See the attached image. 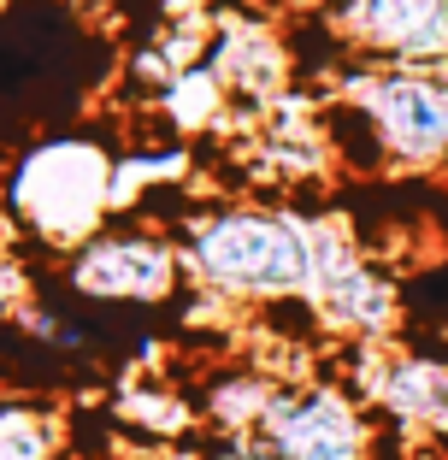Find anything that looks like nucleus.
<instances>
[{"instance_id":"2","label":"nucleus","mask_w":448,"mask_h":460,"mask_svg":"<svg viewBox=\"0 0 448 460\" xmlns=\"http://www.w3.org/2000/svg\"><path fill=\"white\" fill-rule=\"evenodd\" d=\"M236 460H372V420L330 384L272 390L236 437Z\"/></svg>"},{"instance_id":"4","label":"nucleus","mask_w":448,"mask_h":460,"mask_svg":"<svg viewBox=\"0 0 448 460\" xmlns=\"http://www.w3.org/2000/svg\"><path fill=\"white\" fill-rule=\"evenodd\" d=\"M183 260L154 230H95L66 254V289L83 301H165Z\"/></svg>"},{"instance_id":"6","label":"nucleus","mask_w":448,"mask_h":460,"mask_svg":"<svg viewBox=\"0 0 448 460\" xmlns=\"http://www.w3.org/2000/svg\"><path fill=\"white\" fill-rule=\"evenodd\" d=\"M312 289H319L330 319L348 325V331H383L395 319L390 278H378L366 260H354L348 243H337V236H319L312 243Z\"/></svg>"},{"instance_id":"1","label":"nucleus","mask_w":448,"mask_h":460,"mask_svg":"<svg viewBox=\"0 0 448 460\" xmlns=\"http://www.w3.org/2000/svg\"><path fill=\"white\" fill-rule=\"evenodd\" d=\"M183 260L218 296L277 301L312 284V243L259 207H213L183 225Z\"/></svg>"},{"instance_id":"7","label":"nucleus","mask_w":448,"mask_h":460,"mask_svg":"<svg viewBox=\"0 0 448 460\" xmlns=\"http://www.w3.org/2000/svg\"><path fill=\"white\" fill-rule=\"evenodd\" d=\"M160 460H201V455H160Z\"/></svg>"},{"instance_id":"5","label":"nucleus","mask_w":448,"mask_h":460,"mask_svg":"<svg viewBox=\"0 0 448 460\" xmlns=\"http://www.w3.org/2000/svg\"><path fill=\"white\" fill-rule=\"evenodd\" d=\"M342 41L383 59H419L448 48V0H330Z\"/></svg>"},{"instance_id":"3","label":"nucleus","mask_w":448,"mask_h":460,"mask_svg":"<svg viewBox=\"0 0 448 460\" xmlns=\"http://www.w3.org/2000/svg\"><path fill=\"white\" fill-rule=\"evenodd\" d=\"M348 112L372 136V148L401 165H443L448 160V77L436 71H360L342 83Z\"/></svg>"}]
</instances>
